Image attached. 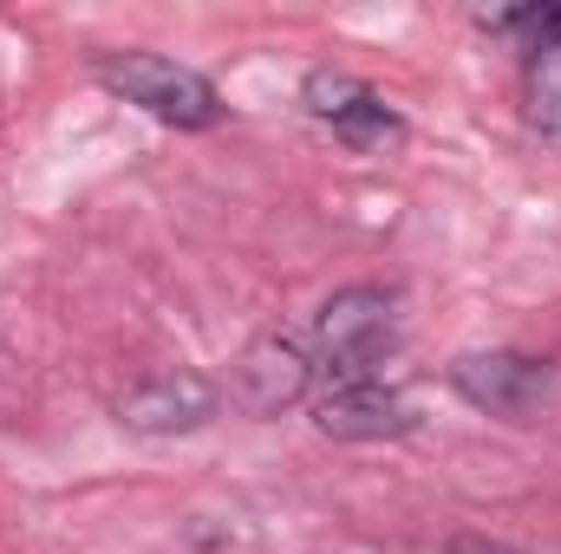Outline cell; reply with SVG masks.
<instances>
[{
	"mask_svg": "<svg viewBox=\"0 0 561 554\" xmlns=\"http://www.w3.org/2000/svg\"><path fill=\"white\" fill-rule=\"evenodd\" d=\"M99 79L125 99V105H138L150 112L157 125H176V131H209V125H222V92L196 72V66H176V59H163V53H112V59H99Z\"/></svg>",
	"mask_w": 561,
	"mask_h": 554,
	"instance_id": "7a4b0ae2",
	"label": "cell"
},
{
	"mask_svg": "<svg viewBox=\"0 0 561 554\" xmlns=\"http://www.w3.org/2000/svg\"><path fill=\"white\" fill-rule=\"evenodd\" d=\"M523 99H529V125H536L542 138L561 143V39H556V46H536V53H529Z\"/></svg>",
	"mask_w": 561,
	"mask_h": 554,
	"instance_id": "ba28073f",
	"label": "cell"
},
{
	"mask_svg": "<svg viewBox=\"0 0 561 554\" xmlns=\"http://www.w3.org/2000/svg\"><path fill=\"white\" fill-rule=\"evenodd\" d=\"M392 346H399V300H392V287H340L313 313L307 359L327 372V385H353V379H379Z\"/></svg>",
	"mask_w": 561,
	"mask_h": 554,
	"instance_id": "6da1fadb",
	"label": "cell"
},
{
	"mask_svg": "<svg viewBox=\"0 0 561 554\" xmlns=\"http://www.w3.org/2000/svg\"><path fill=\"white\" fill-rule=\"evenodd\" d=\"M307 385H313V359H307V346L287 339V333H268V339H255V346L236 359L222 399H229L236 412H249V417H280L287 405L307 399Z\"/></svg>",
	"mask_w": 561,
	"mask_h": 554,
	"instance_id": "5b68a950",
	"label": "cell"
},
{
	"mask_svg": "<svg viewBox=\"0 0 561 554\" xmlns=\"http://www.w3.org/2000/svg\"><path fill=\"white\" fill-rule=\"evenodd\" d=\"M300 105H307V112H313L340 143H353V150H386V143L405 138V118H399L366 79H353V72H340V66L307 72Z\"/></svg>",
	"mask_w": 561,
	"mask_h": 554,
	"instance_id": "3957f363",
	"label": "cell"
},
{
	"mask_svg": "<svg viewBox=\"0 0 561 554\" xmlns=\"http://www.w3.org/2000/svg\"><path fill=\"white\" fill-rule=\"evenodd\" d=\"M450 385L490 417H529L549 399L556 366L549 359H529V353H463L450 366Z\"/></svg>",
	"mask_w": 561,
	"mask_h": 554,
	"instance_id": "8992f818",
	"label": "cell"
},
{
	"mask_svg": "<svg viewBox=\"0 0 561 554\" xmlns=\"http://www.w3.org/2000/svg\"><path fill=\"white\" fill-rule=\"evenodd\" d=\"M222 412V385L203 379V372H157L138 379L131 392H118L112 417L138 437H183V430H203L209 417Z\"/></svg>",
	"mask_w": 561,
	"mask_h": 554,
	"instance_id": "277c9868",
	"label": "cell"
},
{
	"mask_svg": "<svg viewBox=\"0 0 561 554\" xmlns=\"http://www.w3.org/2000/svg\"><path fill=\"white\" fill-rule=\"evenodd\" d=\"M444 554H523L510 549V542H490V535H450V549Z\"/></svg>",
	"mask_w": 561,
	"mask_h": 554,
	"instance_id": "9c48e42d",
	"label": "cell"
},
{
	"mask_svg": "<svg viewBox=\"0 0 561 554\" xmlns=\"http://www.w3.org/2000/svg\"><path fill=\"white\" fill-rule=\"evenodd\" d=\"M313 424L333 443H379V437H405L419 417L405 405V392H392L386 379H353V385H327L313 399Z\"/></svg>",
	"mask_w": 561,
	"mask_h": 554,
	"instance_id": "52a82bcc",
	"label": "cell"
}]
</instances>
